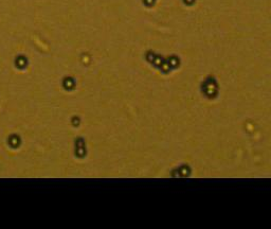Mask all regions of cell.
<instances>
[{"label": "cell", "mask_w": 271, "mask_h": 229, "mask_svg": "<svg viewBox=\"0 0 271 229\" xmlns=\"http://www.w3.org/2000/svg\"><path fill=\"white\" fill-rule=\"evenodd\" d=\"M152 1H154V0H145V2H146V3H147V4L152 3Z\"/></svg>", "instance_id": "obj_1"}, {"label": "cell", "mask_w": 271, "mask_h": 229, "mask_svg": "<svg viewBox=\"0 0 271 229\" xmlns=\"http://www.w3.org/2000/svg\"><path fill=\"white\" fill-rule=\"evenodd\" d=\"M185 2H187V3H191V2H193V0H185Z\"/></svg>", "instance_id": "obj_2"}]
</instances>
